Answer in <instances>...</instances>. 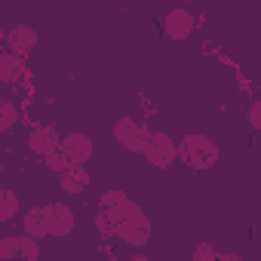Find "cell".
Returning a JSON list of instances; mask_svg holds the SVG:
<instances>
[{
  "mask_svg": "<svg viewBox=\"0 0 261 261\" xmlns=\"http://www.w3.org/2000/svg\"><path fill=\"white\" fill-rule=\"evenodd\" d=\"M178 148H181V163H185L188 169H194V172H209V169H215L218 160H221L218 142L209 139V136H203V133L185 136V139L178 142Z\"/></svg>",
  "mask_w": 261,
  "mask_h": 261,
  "instance_id": "obj_1",
  "label": "cell"
},
{
  "mask_svg": "<svg viewBox=\"0 0 261 261\" xmlns=\"http://www.w3.org/2000/svg\"><path fill=\"white\" fill-rule=\"evenodd\" d=\"M111 136L114 142L129 151V154H142L145 157V148H148V139H151V129L133 117H117L114 120V129H111Z\"/></svg>",
  "mask_w": 261,
  "mask_h": 261,
  "instance_id": "obj_2",
  "label": "cell"
},
{
  "mask_svg": "<svg viewBox=\"0 0 261 261\" xmlns=\"http://www.w3.org/2000/svg\"><path fill=\"white\" fill-rule=\"evenodd\" d=\"M145 160L154 169H172L181 160V148H178V142L169 133H160V129H157V133H151V139H148Z\"/></svg>",
  "mask_w": 261,
  "mask_h": 261,
  "instance_id": "obj_3",
  "label": "cell"
},
{
  "mask_svg": "<svg viewBox=\"0 0 261 261\" xmlns=\"http://www.w3.org/2000/svg\"><path fill=\"white\" fill-rule=\"evenodd\" d=\"M28 151L37 154V157H53L56 151H62V136L56 133V126L49 123H37L31 126V133H28Z\"/></svg>",
  "mask_w": 261,
  "mask_h": 261,
  "instance_id": "obj_4",
  "label": "cell"
},
{
  "mask_svg": "<svg viewBox=\"0 0 261 261\" xmlns=\"http://www.w3.org/2000/svg\"><path fill=\"white\" fill-rule=\"evenodd\" d=\"M194 28H197V16H194L191 10H185V7L169 10V13L163 16V34H166L169 40H175V43L188 40V37L194 34Z\"/></svg>",
  "mask_w": 261,
  "mask_h": 261,
  "instance_id": "obj_5",
  "label": "cell"
},
{
  "mask_svg": "<svg viewBox=\"0 0 261 261\" xmlns=\"http://www.w3.org/2000/svg\"><path fill=\"white\" fill-rule=\"evenodd\" d=\"M62 154L71 160V166H86L95 157V142L86 133H68L62 139Z\"/></svg>",
  "mask_w": 261,
  "mask_h": 261,
  "instance_id": "obj_6",
  "label": "cell"
},
{
  "mask_svg": "<svg viewBox=\"0 0 261 261\" xmlns=\"http://www.w3.org/2000/svg\"><path fill=\"white\" fill-rule=\"evenodd\" d=\"M37 31L31 28V25H16V28H10L7 31V37H4V46L10 49V53H16V56H22V59H28L34 49H37Z\"/></svg>",
  "mask_w": 261,
  "mask_h": 261,
  "instance_id": "obj_7",
  "label": "cell"
},
{
  "mask_svg": "<svg viewBox=\"0 0 261 261\" xmlns=\"http://www.w3.org/2000/svg\"><path fill=\"white\" fill-rule=\"evenodd\" d=\"M77 227V215L68 203H49V233L56 240H65L71 237Z\"/></svg>",
  "mask_w": 261,
  "mask_h": 261,
  "instance_id": "obj_8",
  "label": "cell"
},
{
  "mask_svg": "<svg viewBox=\"0 0 261 261\" xmlns=\"http://www.w3.org/2000/svg\"><path fill=\"white\" fill-rule=\"evenodd\" d=\"M19 224H22V233L25 237H34V240L53 237L49 233V206H28Z\"/></svg>",
  "mask_w": 261,
  "mask_h": 261,
  "instance_id": "obj_9",
  "label": "cell"
},
{
  "mask_svg": "<svg viewBox=\"0 0 261 261\" xmlns=\"http://www.w3.org/2000/svg\"><path fill=\"white\" fill-rule=\"evenodd\" d=\"M151 237H154L151 218H148V221H133V224H120L117 233H114V240H120V243H126V246H148Z\"/></svg>",
  "mask_w": 261,
  "mask_h": 261,
  "instance_id": "obj_10",
  "label": "cell"
},
{
  "mask_svg": "<svg viewBox=\"0 0 261 261\" xmlns=\"http://www.w3.org/2000/svg\"><path fill=\"white\" fill-rule=\"evenodd\" d=\"M25 74H28V68H25V59H22V56H16V53H10V49L0 53V83L16 86V83L25 80Z\"/></svg>",
  "mask_w": 261,
  "mask_h": 261,
  "instance_id": "obj_11",
  "label": "cell"
},
{
  "mask_svg": "<svg viewBox=\"0 0 261 261\" xmlns=\"http://www.w3.org/2000/svg\"><path fill=\"white\" fill-rule=\"evenodd\" d=\"M59 188H62L65 194H71V197L83 194V191L89 188V172H86V166H71V169H65V172L59 175Z\"/></svg>",
  "mask_w": 261,
  "mask_h": 261,
  "instance_id": "obj_12",
  "label": "cell"
},
{
  "mask_svg": "<svg viewBox=\"0 0 261 261\" xmlns=\"http://www.w3.org/2000/svg\"><path fill=\"white\" fill-rule=\"evenodd\" d=\"M19 209H22V203H19V194H16V191H10V188L0 191V221H4V224H13L16 215H19Z\"/></svg>",
  "mask_w": 261,
  "mask_h": 261,
  "instance_id": "obj_13",
  "label": "cell"
},
{
  "mask_svg": "<svg viewBox=\"0 0 261 261\" xmlns=\"http://www.w3.org/2000/svg\"><path fill=\"white\" fill-rule=\"evenodd\" d=\"M19 120H22L19 105L13 98H0V133H13Z\"/></svg>",
  "mask_w": 261,
  "mask_h": 261,
  "instance_id": "obj_14",
  "label": "cell"
},
{
  "mask_svg": "<svg viewBox=\"0 0 261 261\" xmlns=\"http://www.w3.org/2000/svg\"><path fill=\"white\" fill-rule=\"evenodd\" d=\"M13 258H22V237L7 233L0 237V261H13Z\"/></svg>",
  "mask_w": 261,
  "mask_h": 261,
  "instance_id": "obj_15",
  "label": "cell"
},
{
  "mask_svg": "<svg viewBox=\"0 0 261 261\" xmlns=\"http://www.w3.org/2000/svg\"><path fill=\"white\" fill-rule=\"evenodd\" d=\"M19 237H22V261H40V255H43L40 240L25 237V233H19Z\"/></svg>",
  "mask_w": 261,
  "mask_h": 261,
  "instance_id": "obj_16",
  "label": "cell"
},
{
  "mask_svg": "<svg viewBox=\"0 0 261 261\" xmlns=\"http://www.w3.org/2000/svg\"><path fill=\"white\" fill-rule=\"evenodd\" d=\"M218 258H221V252H218L215 243H200L191 255V261H218Z\"/></svg>",
  "mask_w": 261,
  "mask_h": 261,
  "instance_id": "obj_17",
  "label": "cell"
},
{
  "mask_svg": "<svg viewBox=\"0 0 261 261\" xmlns=\"http://www.w3.org/2000/svg\"><path fill=\"white\" fill-rule=\"evenodd\" d=\"M43 163H46V169H49V172H56V175H62L65 169H71V160H68L62 151H56V154H53V157H46Z\"/></svg>",
  "mask_w": 261,
  "mask_h": 261,
  "instance_id": "obj_18",
  "label": "cell"
},
{
  "mask_svg": "<svg viewBox=\"0 0 261 261\" xmlns=\"http://www.w3.org/2000/svg\"><path fill=\"white\" fill-rule=\"evenodd\" d=\"M123 200H129L123 191H117V188H114V191H105V194L98 197V209H114V206H120Z\"/></svg>",
  "mask_w": 261,
  "mask_h": 261,
  "instance_id": "obj_19",
  "label": "cell"
},
{
  "mask_svg": "<svg viewBox=\"0 0 261 261\" xmlns=\"http://www.w3.org/2000/svg\"><path fill=\"white\" fill-rule=\"evenodd\" d=\"M95 230H98V237H105V240H108V237H114V230H117V227H114V221H111V215H108V212H101V209L95 212Z\"/></svg>",
  "mask_w": 261,
  "mask_h": 261,
  "instance_id": "obj_20",
  "label": "cell"
},
{
  "mask_svg": "<svg viewBox=\"0 0 261 261\" xmlns=\"http://www.w3.org/2000/svg\"><path fill=\"white\" fill-rule=\"evenodd\" d=\"M246 123L255 129V133H261V98L249 101V108H246Z\"/></svg>",
  "mask_w": 261,
  "mask_h": 261,
  "instance_id": "obj_21",
  "label": "cell"
},
{
  "mask_svg": "<svg viewBox=\"0 0 261 261\" xmlns=\"http://www.w3.org/2000/svg\"><path fill=\"white\" fill-rule=\"evenodd\" d=\"M218 261H243V258H240L237 252H221V258H218Z\"/></svg>",
  "mask_w": 261,
  "mask_h": 261,
  "instance_id": "obj_22",
  "label": "cell"
},
{
  "mask_svg": "<svg viewBox=\"0 0 261 261\" xmlns=\"http://www.w3.org/2000/svg\"><path fill=\"white\" fill-rule=\"evenodd\" d=\"M126 261H151V258H148V255H142V252H136V255H129Z\"/></svg>",
  "mask_w": 261,
  "mask_h": 261,
  "instance_id": "obj_23",
  "label": "cell"
}]
</instances>
